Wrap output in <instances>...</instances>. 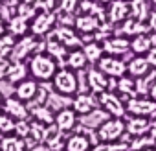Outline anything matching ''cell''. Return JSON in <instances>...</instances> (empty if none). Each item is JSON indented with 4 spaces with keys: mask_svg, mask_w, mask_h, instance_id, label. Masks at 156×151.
Here are the masks:
<instances>
[{
    "mask_svg": "<svg viewBox=\"0 0 156 151\" xmlns=\"http://www.w3.org/2000/svg\"><path fill=\"white\" fill-rule=\"evenodd\" d=\"M154 147H156V144H154Z\"/></svg>",
    "mask_w": 156,
    "mask_h": 151,
    "instance_id": "obj_51",
    "label": "cell"
},
{
    "mask_svg": "<svg viewBox=\"0 0 156 151\" xmlns=\"http://www.w3.org/2000/svg\"><path fill=\"white\" fill-rule=\"evenodd\" d=\"M123 131H125V123L119 120V118H108L105 123L99 125L98 129V140L101 142H116L123 136Z\"/></svg>",
    "mask_w": 156,
    "mask_h": 151,
    "instance_id": "obj_2",
    "label": "cell"
},
{
    "mask_svg": "<svg viewBox=\"0 0 156 151\" xmlns=\"http://www.w3.org/2000/svg\"><path fill=\"white\" fill-rule=\"evenodd\" d=\"M53 35H55L64 46H77V44H81L79 39H77V35H75L72 30H68V28H59V30H55Z\"/></svg>",
    "mask_w": 156,
    "mask_h": 151,
    "instance_id": "obj_21",
    "label": "cell"
},
{
    "mask_svg": "<svg viewBox=\"0 0 156 151\" xmlns=\"http://www.w3.org/2000/svg\"><path fill=\"white\" fill-rule=\"evenodd\" d=\"M73 6H75V0H64V2H62V9H66L68 13L73 9Z\"/></svg>",
    "mask_w": 156,
    "mask_h": 151,
    "instance_id": "obj_41",
    "label": "cell"
},
{
    "mask_svg": "<svg viewBox=\"0 0 156 151\" xmlns=\"http://www.w3.org/2000/svg\"><path fill=\"white\" fill-rule=\"evenodd\" d=\"M127 111L132 112V114H136V116H149V114L156 112V101L130 98L129 103H127Z\"/></svg>",
    "mask_w": 156,
    "mask_h": 151,
    "instance_id": "obj_6",
    "label": "cell"
},
{
    "mask_svg": "<svg viewBox=\"0 0 156 151\" xmlns=\"http://www.w3.org/2000/svg\"><path fill=\"white\" fill-rule=\"evenodd\" d=\"M83 52H85V55H87L88 61H98L101 57V53H103V48L98 46V42H90V44H87L83 48Z\"/></svg>",
    "mask_w": 156,
    "mask_h": 151,
    "instance_id": "obj_31",
    "label": "cell"
},
{
    "mask_svg": "<svg viewBox=\"0 0 156 151\" xmlns=\"http://www.w3.org/2000/svg\"><path fill=\"white\" fill-rule=\"evenodd\" d=\"M149 66L151 64H149L147 57H134L129 63V72L132 76H136V78H143V76L149 72Z\"/></svg>",
    "mask_w": 156,
    "mask_h": 151,
    "instance_id": "obj_18",
    "label": "cell"
},
{
    "mask_svg": "<svg viewBox=\"0 0 156 151\" xmlns=\"http://www.w3.org/2000/svg\"><path fill=\"white\" fill-rule=\"evenodd\" d=\"M53 85L57 89L59 94H73L77 90V78H75V74L73 72H68V70H59L55 72L53 76Z\"/></svg>",
    "mask_w": 156,
    "mask_h": 151,
    "instance_id": "obj_3",
    "label": "cell"
},
{
    "mask_svg": "<svg viewBox=\"0 0 156 151\" xmlns=\"http://www.w3.org/2000/svg\"><path fill=\"white\" fill-rule=\"evenodd\" d=\"M151 129V122L145 116H138V118H130L127 123V131L134 136H141Z\"/></svg>",
    "mask_w": 156,
    "mask_h": 151,
    "instance_id": "obj_16",
    "label": "cell"
},
{
    "mask_svg": "<svg viewBox=\"0 0 156 151\" xmlns=\"http://www.w3.org/2000/svg\"><path fill=\"white\" fill-rule=\"evenodd\" d=\"M2 33H4V19L0 17V37H2Z\"/></svg>",
    "mask_w": 156,
    "mask_h": 151,
    "instance_id": "obj_44",
    "label": "cell"
},
{
    "mask_svg": "<svg viewBox=\"0 0 156 151\" xmlns=\"http://www.w3.org/2000/svg\"><path fill=\"white\" fill-rule=\"evenodd\" d=\"M53 19H55V17H53L51 13H42V15H39V17L35 19V22H33V33H35V35L46 33V31L50 30Z\"/></svg>",
    "mask_w": 156,
    "mask_h": 151,
    "instance_id": "obj_19",
    "label": "cell"
},
{
    "mask_svg": "<svg viewBox=\"0 0 156 151\" xmlns=\"http://www.w3.org/2000/svg\"><path fill=\"white\" fill-rule=\"evenodd\" d=\"M37 92H39V87H37V83L31 81V79H24V81H20L19 87L15 89L17 98L22 100V101H30V100H33V98L37 96Z\"/></svg>",
    "mask_w": 156,
    "mask_h": 151,
    "instance_id": "obj_10",
    "label": "cell"
},
{
    "mask_svg": "<svg viewBox=\"0 0 156 151\" xmlns=\"http://www.w3.org/2000/svg\"><path fill=\"white\" fill-rule=\"evenodd\" d=\"M0 151H26V142L17 134H4L0 140Z\"/></svg>",
    "mask_w": 156,
    "mask_h": 151,
    "instance_id": "obj_14",
    "label": "cell"
},
{
    "mask_svg": "<svg viewBox=\"0 0 156 151\" xmlns=\"http://www.w3.org/2000/svg\"><path fill=\"white\" fill-rule=\"evenodd\" d=\"M136 83L132 81V79H127V78H123L121 76V79H119V83H118V89L121 90V92H125V94H129V96H134L136 94Z\"/></svg>",
    "mask_w": 156,
    "mask_h": 151,
    "instance_id": "obj_34",
    "label": "cell"
},
{
    "mask_svg": "<svg viewBox=\"0 0 156 151\" xmlns=\"http://www.w3.org/2000/svg\"><path fill=\"white\" fill-rule=\"evenodd\" d=\"M59 151H64V149H59Z\"/></svg>",
    "mask_w": 156,
    "mask_h": 151,
    "instance_id": "obj_49",
    "label": "cell"
},
{
    "mask_svg": "<svg viewBox=\"0 0 156 151\" xmlns=\"http://www.w3.org/2000/svg\"><path fill=\"white\" fill-rule=\"evenodd\" d=\"M30 70H31V74L35 76L37 79L48 81V79H51L53 76H55L57 64H55V61H53L51 57H48V55H35V57L31 59V63H30Z\"/></svg>",
    "mask_w": 156,
    "mask_h": 151,
    "instance_id": "obj_1",
    "label": "cell"
},
{
    "mask_svg": "<svg viewBox=\"0 0 156 151\" xmlns=\"http://www.w3.org/2000/svg\"><path fill=\"white\" fill-rule=\"evenodd\" d=\"M30 111L33 112V116L37 118V122H41V123H44V125H50V123H53V112H51V109L50 107H44V105H33V107H30Z\"/></svg>",
    "mask_w": 156,
    "mask_h": 151,
    "instance_id": "obj_20",
    "label": "cell"
},
{
    "mask_svg": "<svg viewBox=\"0 0 156 151\" xmlns=\"http://www.w3.org/2000/svg\"><path fill=\"white\" fill-rule=\"evenodd\" d=\"M132 13L136 15V19H145V13H147V6L143 0H134L132 2Z\"/></svg>",
    "mask_w": 156,
    "mask_h": 151,
    "instance_id": "obj_36",
    "label": "cell"
},
{
    "mask_svg": "<svg viewBox=\"0 0 156 151\" xmlns=\"http://www.w3.org/2000/svg\"><path fill=\"white\" fill-rule=\"evenodd\" d=\"M26 28H28V24H26L24 17H15V19L9 20V30H11L13 35H24Z\"/></svg>",
    "mask_w": 156,
    "mask_h": 151,
    "instance_id": "obj_30",
    "label": "cell"
},
{
    "mask_svg": "<svg viewBox=\"0 0 156 151\" xmlns=\"http://www.w3.org/2000/svg\"><path fill=\"white\" fill-rule=\"evenodd\" d=\"M99 100H101V103L105 105V109H107L108 114H112V116H116V118H119V116L125 114V107H123L121 100L116 98L114 94H110V92H101V94H99Z\"/></svg>",
    "mask_w": 156,
    "mask_h": 151,
    "instance_id": "obj_8",
    "label": "cell"
},
{
    "mask_svg": "<svg viewBox=\"0 0 156 151\" xmlns=\"http://www.w3.org/2000/svg\"><path fill=\"white\" fill-rule=\"evenodd\" d=\"M149 92H151V96H152V98L156 100V81H154V83L151 85V89H149Z\"/></svg>",
    "mask_w": 156,
    "mask_h": 151,
    "instance_id": "obj_43",
    "label": "cell"
},
{
    "mask_svg": "<svg viewBox=\"0 0 156 151\" xmlns=\"http://www.w3.org/2000/svg\"><path fill=\"white\" fill-rule=\"evenodd\" d=\"M2 109H4L6 114L13 116L15 120H26V118H28V112H30L28 107L22 103V100H19V98H11V96L4 100Z\"/></svg>",
    "mask_w": 156,
    "mask_h": 151,
    "instance_id": "obj_4",
    "label": "cell"
},
{
    "mask_svg": "<svg viewBox=\"0 0 156 151\" xmlns=\"http://www.w3.org/2000/svg\"><path fill=\"white\" fill-rule=\"evenodd\" d=\"M127 145L123 144H116V145H110V142H101V144H96L90 147V151H123Z\"/></svg>",
    "mask_w": 156,
    "mask_h": 151,
    "instance_id": "obj_35",
    "label": "cell"
},
{
    "mask_svg": "<svg viewBox=\"0 0 156 151\" xmlns=\"http://www.w3.org/2000/svg\"><path fill=\"white\" fill-rule=\"evenodd\" d=\"M15 125H17V120L9 114H2L0 112V134H11L15 133Z\"/></svg>",
    "mask_w": 156,
    "mask_h": 151,
    "instance_id": "obj_25",
    "label": "cell"
},
{
    "mask_svg": "<svg viewBox=\"0 0 156 151\" xmlns=\"http://www.w3.org/2000/svg\"><path fill=\"white\" fill-rule=\"evenodd\" d=\"M101 2H110V0H101Z\"/></svg>",
    "mask_w": 156,
    "mask_h": 151,
    "instance_id": "obj_47",
    "label": "cell"
},
{
    "mask_svg": "<svg viewBox=\"0 0 156 151\" xmlns=\"http://www.w3.org/2000/svg\"><path fill=\"white\" fill-rule=\"evenodd\" d=\"M24 2H31V0H24Z\"/></svg>",
    "mask_w": 156,
    "mask_h": 151,
    "instance_id": "obj_48",
    "label": "cell"
},
{
    "mask_svg": "<svg viewBox=\"0 0 156 151\" xmlns=\"http://www.w3.org/2000/svg\"><path fill=\"white\" fill-rule=\"evenodd\" d=\"M15 133H17V136H20V138H26V136H30V123H28L26 120H17Z\"/></svg>",
    "mask_w": 156,
    "mask_h": 151,
    "instance_id": "obj_37",
    "label": "cell"
},
{
    "mask_svg": "<svg viewBox=\"0 0 156 151\" xmlns=\"http://www.w3.org/2000/svg\"><path fill=\"white\" fill-rule=\"evenodd\" d=\"M11 92H13V89H11V83L9 81H0V96L6 100V98L11 96Z\"/></svg>",
    "mask_w": 156,
    "mask_h": 151,
    "instance_id": "obj_39",
    "label": "cell"
},
{
    "mask_svg": "<svg viewBox=\"0 0 156 151\" xmlns=\"http://www.w3.org/2000/svg\"><path fill=\"white\" fill-rule=\"evenodd\" d=\"M87 55H85V52L83 50H75V52H72L70 55H68V66L70 68H75V70H79V68H83L85 64H87Z\"/></svg>",
    "mask_w": 156,
    "mask_h": 151,
    "instance_id": "obj_24",
    "label": "cell"
},
{
    "mask_svg": "<svg viewBox=\"0 0 156 151\" xmlns=\"http://www.w3.org/2000/svg\"><path fill=\"white\" fill-rule=\"evenodd\" d=\"M156 144V138H152V136H136L134 140H132V144H130V149H134V151H141V149H147V147H151V145H154Z\"/></svg>",
    "mask_w": 156,
    "mask_h": 151,
    "instance_id": "obj_28",
    "label": "cell"
},
{
    "mask_svg": "<svg viewBox=\"0 0 156 151\" xmlns=\"http://www.w3.org/2000/svg\"><path fill=\"white\" fill-rule=\"evenodd\" d=\"M98 105L96 98L94 96H88V94H79L75 100H73V111L75 112H79V114H88L90 111H94Z\"/></svg>",
    "mask_w": 156,
    "mask_h": 151,
    "instance_id": "obj_11",
    "label": "cell"
},
{
    "mask_svg": "<svg viewBox=\"0 0 156 151\" xmlns=\"http://www.w3.org/2000/svg\"><path fill=\"white\" fill-rule=\"evenodd\" d=\"M127 4L125 2H121V0H116V2L112 4V8H110V19L116 22V20H121V19H125L127 17Z\"/></svg>",
    "mask_w": 156,
    "mask_h": 151,
    "instance_id": "obj_27",
    "label": "cell"
},
{
    "mask_svg": "<svg viewBox=\"0 0 156 151\" xmlns=\"http://www.w3.org/2000/svg\"><path fill=\"white\" fill-rule=\"evenodd\" d=\"M108 118H110V114H108L107 111H98V109H94V111H90L88 114H83V116H81V123H85L87 127H98V125L105 123Z\"/></svg>",
    "mask_w": 156,
    "mask_h": 151,
    "instance_id": "obj_15",
    "label": "cell"
},
{
    "mask_svg": "<svg viewBox=\"0 0 156 151\" xmlns=\"http://www.w3.org/2000/svg\"><path fill=\"white\" fill-rule=\"evenodd\" d=\"M88 83H90V87L98 92V94H101V92H105V89H108V81H107V78H105V74L99 70H90L88 72Z\"/></svg>",
    "mask_w": 156,
    "mask_h": 151,
    "instance_id": "obj_17",
    "label": "cell"
},
{
    "mask_svg": "<svg viewBox=\"0 0 156 151\" xmlns=\"http://www.w3.org/2000/svg\"><path fill=\"white\" fill-rule=\"evenodd\" d=\"M154 4H156V0H154Z\"/></svg>",
    "mask_w": 156,
    "mask_h": 151,
    "instance_id": "obj_50",
    "label": "cell"
},
{
    "mask_svg": "<svg viewBox=\"0 0 156 151\" xmlns=\"http://www.w3.org/2000/svg\"><path fill=\"white\" fill-rule=\"evenodd\" d=\"M33 46H35V41H33L31 37H24L22 41L15 42V46H13V50H11V59H13V61H22V59L33 50Z\"/></svg>",
    "mask_w": 156,
    "mask_h": 151,
    "instance_id": "obj_12",
    "label": "cell"
},
{
    "mask_svg": "<svg viewBox=\"0 0 156 151\" xmlns=\"http://www.w3.org/2000/svg\"><path fill=\"white\" fill-rule=\"evenodd\" d=\"M130 48L134 53H147L152 48V41L145 35H136V39L130 42Z\"/></svg>",
    "mask_w": 156,
    "mask_h": 151,
    "instance_id": "obj_22",
    "label": "cell"
},
{
    "mask_svg": "<svg viewBox=\"0 0 156 151\" xmlns=\"http://www.w3.org/2000/svg\"><path fill=\"white\" fill-rule=\"evenodd\" d=\"M99 24L94 17H81V19H77V28H79L81 31H92L96 30Z\"/></svg>",
    "mask_w": 156,
    "mask_h": 151,
    "instance_id": "obj_32",
    "label": "cell"
},
{
    "mask_svg": "<svg viewBox=\"0 0 156 151\" xmlns=\"http://www.w3.org/2000/svg\"><path fill=\"white\" fill-rule=\"evenodd\" d=\"M105 50L112 55H118V53H125L129 50V41L125 39H114V41H107L105 42Z\"/></svg>",
    "mask_w": 156,
    "mask_h": 151,
    "instance_id": "obj_23",
    "label": "cell"
},
{
    "mask_svg": "<svg viewBox=\"0 0 156 151\" xmlns=\"http://www.w3.org/2000/svg\"><path fill=\"white\" fill-rule=\"evenodd\" d=\"M13 46H15V41H13V37H11V35H6V37L0 39V63L6 61V57H9V55H11Z\"/></svg>",
    "mask_w": 156,
    "mask_h": 151,
    "instance_id": "obj_26",
    "label": "cell"
},
{
    "mask_svg": "<svg viewBox=\"0 0 156 151\" xmlns=\"http://www.w3.org/2000/svg\"><path fill=\"white\" fill-rule=\"evenodd\" d=\"M99 70L103 74H108L112 78H121L125 74L127 66L121 59H116V57H103L99 59Z\"/></svg>",
    "mask_w": 156,
    "mask_h": 151,
    "instance_id": "obj_5",
    "label": "cell"
},
{
    "mask_svg": "<svg viewBox=\"0 0 156 151\" xmlns=\"http://www.w3.org/2000/svg\"><path fill=\"white\" fill-rule=\"evenodd\" d=\"M26 74H28V68H26V64L20 63V61H13V63L6 68V76H8V81H9V83H20V81H24Z\"/></svg>",
    "mask_w": 156,
    "mask_h": 151,
    "instance_id": "obj_13",
    "label": "cell"
},
{
    "mask_svg": "<svg viewBox=\"0 0 156 151\" xmlns=\"http://www.w3.org/2000/svg\"><path fill=\"white\" fill-rule=\"evenodd\" d=\"M75 123H77V114H75V111L70 109V107L59 111L57 116H55V125H57V129H59L61 133L72 131V129L75 127Z\"/></svg>",
    "mask_w": 156,
    "mask_h": 151,
    "instance_id": "obj_7",
    "label": "cell"
},
{
    "mask_svg": "<svg viewBox=\"0 0 156 151\" xmlns=\"http://www.w3.org/2000/svg\"><path fill=\"white\" fill-rule=\"evenodd\" d=\"M143 30L145 28L140 20H127L125 26H123V31L127 35H140V33H143Z\"/></svg>",
    "mask_w": 156,
    "mask_h": 151,
    "instance_id": "obj_33",
    "label": "cell"
},
{
    "mask_svg": "<svg viewBox=\"0 0 156 151\" xmlns=\"http://www.w3.org/2000/svg\"><path fill=\"white\" fill-rule=\"evenodd\" d=\"M151 28H152V30L156 31V11H154V13L151 15Z\"/></svg>",
    "mask_w": 156,
    "mask_h": 151,
    "instance_id": "obj_42",
    "label": "cell"
},
{
    "mask_svg": "<svg viewBox=\"0 0 156 151\" xmlns=\"http://www.w3.org/2000/svg\"><path fill=\"white\" fill-rule=\"evenodd\" d=\"M90 147H92V142L83 133H75L64 142V151H90Z\"/></svg>",
    "mask_w": 156,
    "mask_h": 151,
    "instance_id": "obj_9",
    "label": "cell"
},
{
    "mask_svg": "<svg viewBox=\"0 0 156 151\" xmlns=\"http://www.w3.org/2000/svg\"><path fill=\"white\" fill-rule=\"evenodd\" d=\"M48 52H50L53 57H57V59H62V57L66 55L64 46H61L59 42H50V44H48Z\"/></svg>",
    "mask_w": 156,
    "mask_h": 151,
    "instance_id": "obj_38",
    "label": "cell"
},
{
    "mask_svg": "<svg viewBox=\"0 0 156 151\" xmlns=\"http://www.w3.org/2000/svg\"><path fill=\"white\" fill-rule=\"evenodd\" d=\"M70 103H73L70 98H66V94H59V96H55V94H51L50 96V107H53L55 111H62V109H66Z\"/></svg>",
    "mask_w": 156,
    "mask_h": 151,
    "instance_id": "obj_29",
    "label": "cell"
},
{
    "mask_svg": "<svg viewBox=\"0 0 156 151\" xmlns=\"http://www.w3.org/2000/svg\"><path fill=\"white\" fill-rule=\"evenodd\" d=\"M147 61H149L151 66H156V48H151L147 52Z\"/></svg>",
    "mask_w": 156,
    "mask_h": 151,
    "instance_id": "obj_40",
    "label": "cell"
},
{
    "mask_svg": "<svg viewBox=\"0 0 156 151\" xmlns=\"http://www.w3.org/2000/svg\"><path fill=\"white\" fill-rule=\"evenodd\" d=\"M141 151H156V147L152 149V147H147V149H141Z\"/></svg>",
    "mask_w": 156,
    "mask_h": 151,
    "instance_id": "obj_46",
    "label": "cell"
},
{
    "mask_svg": "<svg viewBox=\"0 0 156 151\" xmlns=\"http://www.w3.org/2000/svg\"><path fill=\"white\" fill-rule=\"evenodd\" d=\"M2 101H4V98H2V96H0V111H2V105H4Z\"/></svg>",
    "mask_w": 156,
    "mask_h": 151,
    "instance_id": "obj_45",
    "label": "cell"
}]
</instances>
